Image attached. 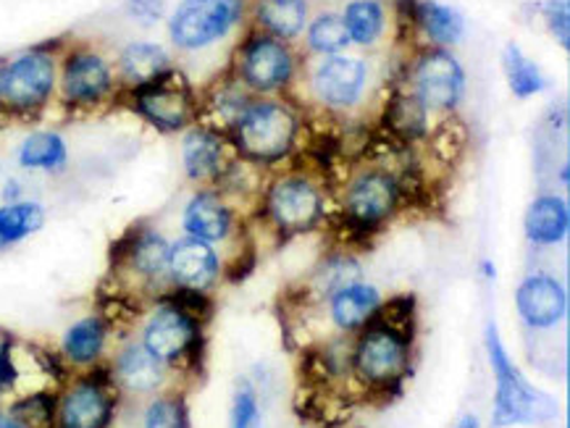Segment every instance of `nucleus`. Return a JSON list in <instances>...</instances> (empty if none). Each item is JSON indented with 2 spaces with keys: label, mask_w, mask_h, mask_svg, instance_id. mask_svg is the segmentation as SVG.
Masks as SVG:
<instances>
[{
  "label": "nucleus",
  "mask_w": 570,
  "mask_h": 428,
  "mask_svg": "<svg viewBox=\"0 0 570 428\" xmlns=\"http://www.w3.org/2000/svg\"><path fill=\"white\" fill-rule=\"evenodd\" d=\"M502 67H505V77H508L510 92L518 100H529L544 90L547 80L544 74H541V69L516 45V42H510V45L505 48Z\"/></svg>",
  "instance_id": "nucleus-32"
},
{
  "label": "nucleus",
  "mask_w": 570,
  "mask_h": 428,
  "mask_svg": "<svg viewBox=\"0 0 570 428\" xmlns=\"http://www.w3.org/2000/svg\"><path fill=\"white\" fill-rule=\"evenodd\" d=\"M263 218L279 237L313 232L326 218L324 190L308 176H279L263 195Z\"/></svg>",
  "instance_id": "nucleus-5"
},
{
  "label": "nucleus",
  "mask_w": 570,
  "mask_h": 428,
  "mask_svg": "<svg viewBox=\"0 0 570 428\" xmlns=\"http://www.w3.org/2000/svg\"><path fill=\"white\" fill-rule=\"evenodd\" d=\"M55 410H59V397L51 391H34L13 405L11 418L21 428H55Z\"/></svg>",
  "instance_id": "nucleus-34"
},
{
  "label": "nucleus",
  "mask_w": 570,
  "mask_h": 428,
  "mask_svg": "<svg viewBox=\"0 0 570 428\" xmlns=\"http://www.w3.org/2000/svg\"><path fill=\"white\" fill-rule=\"evenodd\" d=\"M342 21H345L350 45L355 42L360 48H370L381 40L384 30H387V11H384L379 0H350L345 13H342Z\"/></svg>",
  "instance_id": "nucleus-29"
},
{
  "label": "nucleus",
  "mask_w": 570,
  "mask_h": 428,
  "mask_svg": "<svg viewBox=\"0 0 570 428\" xmlns=\"http://www.w3.org/2000/svg\"><path fill=\"white\" fill-rule=\"evenodd\" d=\"M568 171H570L568 163H562V169H560V182L566 184V187H568Z\"/></svg>",
  "instance_id": "nucleus-44"
},
{
  "label": "nucleus",
  "mask_w": 570,
  "mask_h": 428,
  "mask_svg": "<svg viewBox=\"0 0 570 428\" xmlns=\"http://www.w3.org/2000/svg\"><path fill=\"white\" fill-rule=\"evenodd\" d=\"M384 126L391 137L403 142L424 140L429 134V111L416 98V92H395L384 109Z\"/></svg>",
  "instance_id": "nucleus-25"
},
{
  "label": "nucleus",
  "mask_w": 570,
  "mask_h": 428,
  "mask_svg": "<svg viewBox=\"0 0 570 428\" xmlns=\"http://www.w3.org/2000/svg\"><path fill=\"white\" fill-rule=\"evenodd\" d=\"M221 258L216 247L195 237H182L171 245L169 255V279L176 287L205 289L218 279Z\"/></svg>",
  "instance_id": "nucleus-18"
},
{
  "label": "nucleus",
  "mask_w": 570,
  "mask_h": 428,
  "mask_svg": "<svg viewBox=\"0 0 570 428\" xmlns=\"http://www.w3.org/2000/svg\"><path fill=\"white\" fill-rule=\"evenodd\" d=\"M308 0H255L253 13L258 27L276 40L301 38L308 27Z\"/></svg>",
  "instance_id": "nucleus-23"
},
{
  "label": "nucleus",
  "mask_w": 570,
  "mask_h": 428,
  "mask_svg": "<svg viewBox=\"0 0 570 428\" xmlns=\"http://www.w3.org/2000/svg\"><path fill=\"white\" fill-rule=\"evenodd\" d=\"M171 69L169 53L155 42H132L121 50L119 55V71L132 88H140V84L155 80L163 71Z\"/></svg>",
  "instance_id": "nucleus-28"
},
{
  "label": "nucleus",
  "mask_w": 570,
  "mask_h": 428,
  "mask_svg": "<svg viewBox=\"0 0 570 428\" xmlns=\"http://www.w3.org/2000/svg\"><path fill=\"white\" fill-rule=\"evenodd\" d=\"M105 339H109V320L101 316L82 318L63 337V355L74 366H95L103 355Z\"/></svg>",
  "instance_id": "nucleus-27"
},
{
  "label": "nucleus",
  "mask_w": 570,
  "mask_h": 428,
  "mask_svg": "<svg viewBox=\"0 0 570 428\" xmlns=\"http://www.w3.org/2000/svg\"><path fill=\"white\" fill-rule=\"evenodd\" d=\"M526 237L537 247H554L568 237L570 232V208L566 197L539 195L531 200L523 218Z\"/></svg>",
  "instance_id": "nucleus-20"
},
{
  "label": "nucleus",
  "mask_w": 570,
  "mask_h": 428,
  "mask_svg": "<svg viewBox=\"0 0 570 428\" xmlns=\"http://www.w3.org/2000/svg\"><path fill=\"white\" fill-rule=\"evenodd\" d=\"M0 195H3V203H19V200H24V187H21L19 180H9L3 184V190H0Z\"/></svg>",
  "instance_id": "nucleus-40"
},
{
  "label": "nucleus",
  "mask_w": 570,
  "mask_h": 428,
  "mask_svg": "<svg viewBox=\"0 0 570 428\" xmlns=\"http://www.w3.org/2000/svg\"><path fill=\"white\" fill-rule=\"evenodd\" d=\"M368 67L353 55H329L313 71L311 88L329 109H353L366 90Z\"/></svg>",
  "instance_id": "nucleus-15"
},
{
  "label": "nucleus",
  "mask_w": 570,
  "mask_h": 428,
  "mask_svg": "<svg viewBox=\"0 0 570 428\" xmlns=\"http://www.w3.org/2000/svg\"><path fill=\"white\" fill-rule=\"evenodd\" d=\"M116 381L111 368H95L59 399L55 428H111L116 416Z\"/></svg>",
  "instance_id": "nucleus-10"
},
{
  "label": "nucleus",
  "mask_w": 570,
  "mask_h": 428,
  "mask_svg": "<svg viewBox=\"0 0 570 428\" xmlns=\"http://www.w3.org/2000/svg\"><path fill=\"white\" fill-rule=\"evenodd\" d=\"M487 353L491 370L497 379V395H495V412H491V428H508L518 424H537V420H547L558 412V402L544 391L531 387L526 376L516 368L510 360L508 349H505L500 332L495 324L487 326Z\"/></svg>",
  "instance_id": "nucleus-3"
},
{
  "label": "nucleus",
  "mask_w": 570,
  "mask_h": 428,
  "mask_svg": "<svg viewBox=\"0 0 570 428\" xmlns=\"http://www.w3.org/2000/svg\"><path fill=\"white\" fill-rule=\"evenodd\" d=\"M413 337L389 329L379 320H368L350 353L355 381L360 384L366 397L391 399V391L403 387L410 374Z\"/></svg>",
  "instance_id": "nucleus-1"
},
{
  "label": "nucleus",
  "mask_w": 570,
  "mask_h": 428,
  "mask_svg": "<svg viewBox=\"0 0 570 428\" xmlns=\"http://www.w3.org/2000/svg\"><path fill=\"white\" fill-rule=\"evenodd\" d=\"M132 105L153 130L163 134L187 130L195 119V92L187 77L174 67L155 80L132 88Z\"/></svg>",
  "instance_id": "nucleus-7"
},
{
  "label": "nucleus",
  "mask_w": 570,
  "mask_h": 428,
  "mask_svg": "<svg viewBox=\"0 0 570 428\" xmlns=\"http://www.w3.org/2000/svg\"><path fill=\"white\" fill-rule=\"evenodd\" d=\"M544 19L562 50H570V0H547Z\"/></svg>",
  "instance_id": "nucleus-37"
},
{
  "label": "nucleus",
  "mask_w": 570,
  "mask_h": 428,
  "mask_svg": "<svg viewBox=\"0 0 570 428\" xmlns=\"http://www.w3.org/2000/svg\"><path fill=\"white\" fill-rule=\"evenodd\" d=\"M142 347L163 366L197 370L203 366V326L174 305L161 303L142 332Z\"/></svg>",
  "instance_id": "nucleus-6"
},
{
  "label": "nucleus",
  "mask_w": 570,
  "mask_h": 428,
  "mask_svg": "<svg viewBox=\"0 0 570 428\" xmlns=\"http://www.w3.org/2000/svg\"><path fill=\"white\" fill-rule=\"evenodd\" d=\"M405 197L403 180L389 169H366L347 182L342 197V218L347 232L370 237L400 211Z\"/></svg>",
  "instance_id": "nucleus-4"
},
{
  "label": "nucleus",
  "mask_w": 570,
  "mask_h": 428,
  "mask_svg": "<svg viewBox=\"0 0 570 428\" xmlns=\"http://www.w3.org/2000/svg\"><path fill=\"white\" fill-rule=\"evenodd\" d=\"M171 242L151 226H134L111 249L113 271H130L140 282L155 284L169 279Z\"/></svg>",
  "instance_id": "nucleus-13"
},
{
  "label": "nucleus",
  "mask_w": 570,
  "mask_h": 428,
  "mask_svg": "<svg viewBox=\"0 0 570 428\" xmlns=\"http://www.w3.org/2000/svg\"><path fill=\"white\" fill-rule=\"evenodd\" d=\"M55 90V59L45 48H32L6 61L0 82V103L11 113H34Z\"/></svg>",
  "instance_id": "nucleus-9"
},
{
  "label": "nucleus",
  "mask_w": 570,
  "mask_h": 428,
  "mask_svg": "<svg viewBox=\"0 0 570 428\" xmlns=\"http://www.w3.org/2000/svg\"><path fill=\"white\" fill-rule=\"evenodd\" d=\"M113 90L109 61L95 50H74L61 69V95L69 105H95Z\"/></svg>",
  "instance_id": "nucleus-14"
},
{
  "label": "nucleus",
  "mask_w": 570,
  "mask_h": 428,
  "mask_svg": "<svg viewBox=\"0 0 570 428\" xmlns=\"http://www.w3.org/2000/svg\"><path fill=\"white\" fill-rule=\"evenodd\" d=\"M305 42L313 53L324 55H339L342 50L350 45V38H347L345 21H342V13H320L308 24V32H305Z\"/></svg>",
  "instance_id": "nucleus-33"
},
{
  "label": "nucleus",
  "mask_w": 570,
  "mask_h": 428,
  "mask_svg": "<svg viewBox=\"0 0 570 428\" xmlns=\"http://www.w3.org/2000/svg\"><path fill=\"white\" fill-rule=\"evenodd\" d=\"M126 13L142 24H155L163 17V0H126Z\"/></svg>",
  "instance_id": "nucleus-39"
},
{
  "label": "nucleus",
  "mask_w": 570,
  "mask_h": 428,
  "mask_svg": "<svg viewBox=\"0 0 570 428\" xmlns=\"http://www.w3.org/2000/svg\"><path fill=\"white\" fill-rule=\"evenodd\" d=\"M481 274L487 276V279H495V276H497V266H495V263H491L489 258H484V261H481Z\"/></svg>",
  "instance_id": "nucleus-41"
},
{
  "label": "nucleus",
  "mask_w": 570,
  "mask_h": 428,
  "mask_svg": "<svg viewBox=\"0 0 570 428\" xmlns=\"http://www.w3.org/2000/svg\"><path fill=\"white\" fill-rule=\"evenodd\" d=\"M297 113L279 100H251L230 130L232 145L245 161L271 166L287 159L297 140Z\"/></svg>",
  "instance_id": "nucleus-2"
},
{
  "label": "nucleus",
  "mask_w": 570,
  "mask_h": 428,
  "mask_svg": "<svg viewBox=\"0 0 570 428\" xmlns=\"http://www.w3.org/2000/svg\"><path fill=\"white\" fill-rule=\"evenodd\" d=\"M245 0H180L169 19V38L180 50L208 48L240 24Z\"/></svg>",
  "instance_id": "nucleus-8"
},
{
  "label": "nucleus",
  "mask_w": 570,
  "mask_h": 428,
  "mask_svg": "<svg viewBox=\"0 0 570 428\" xmlns=\"http://www.w3.org/2000/svg\"><path fill=\"white\" fill-rule=\"evenodd\" d=\"M520 318L533 329H552L568 313V292L550 274H531L516 292Z\"/></svg>",
  "instance_id": "nucleus-17"
},
{
  "label": "nucleus",
  "mask_w": 570,
  "mask_h": 428,
  "mask_svg": "<svg viewBox=\"0 0 570 428\" xmlns=\"http://www.w3.org/2000/svg\"><path fill=\"white\" fill-rule=\"evenodd\" d=\"M232 428H263L258 395L251 381H240L232 405Z\"/></svg>",
  "instance_id": "nucleus-36"
},
{
  "label": "nucleus",
  "mask_w": 570,
  "mask_h": 428,
  "mask_svg": "<svg viewBox=\"0 0 570 428\" xmlns=\"http://www.w3.org/2000/svg\"><path fill=\"white\" fill-rule=\"evenodd\" d=\"M455 428H479V420H476L474 416H466Z\"/></svg>",
  "instance_id": "nucleus-42"
},
{
  "label": "nucleus",
  "mask_w": 570,
  "mask_h": 428,
  "mask_svg": "<svg viewBox=\"0 0 570 428\" xmlns=\"http://www.w3.org/2000/svg\"><path fill=\"white\" fill-rule=\"evenodd\" d=\"M3 69H6V61L0 59V82H3ZM0 109H3V103H0Z\"/></svg>",
  "instance_id": "nucleus-45"
},
{
  "label": "nucleus",
  "mask_w": 570,
  "mask_h": 428,
  "mask_svg": "<svg viewBox=\"0 0 570 428\" xmlns=\"http://www.w3.org/2000/svg\"><path fill=\"white\" fill-rule=\"evenodd\" d=\"M116 387H124L138 395L159 389L163 384V363H159L142 345H130L119 353L111 368Z\"/></svg>",
  "instance_id": "nucleus-24"
},
{
  "label": "nucleus",
  "mask_w": 570,
  "mask_h": 428,
  "mask_svg": "<svg viewBox=\"0 0 570 428\" xmlns=\"http://www.w3.org/2000/svg\"><path fill=\"white\" fill-rule=\"evenodd\" d=\"M410 90L429 113H450L466 95V71L452 50L429 48L413 63Z\"/></svg>",
  "instance_id": "nucleus-12"
},
{
  "label": "nucleus",
  "mask_w": 570,
  "mask_h": 428,
  "mask_svg": "<svg viewBox=\"0 0 570 428\" xmlns=\"http://www.w3.org/2000/svg\"><path fill=\"white\" fill-rule=\"evenodd\" d=\"M21 370L17 363V355H13V342L0 339V391L11 389L13 384L19 381Z\"/></svg>",
  "instance_id": "nucleus-38"
},
{
  "label": "nucleus",
  "mask_w": 570,
  "mask_h": 428,
  "mask_svg": "<svg viewBox=\"0 0 570 428\" xmlns=\"http://www.w3.org/2000/svg\"><path fill=\"white\" fill-rule=\"evenodd\" d=\"M145 428H190V410L184 397H161L145 412Z\"/></svg>",
  "instance_id": "nucleus-35"
},
{
  "label": "nucleus",
  "mask_w": 570,
  "mask_h": 428,
  "mask_svg": "<svg viewBox=\"0 0 570 428\" xmlns=\"http://www.w3.org/2000/svg\"><path fill=\"white\" fill-rule=\"evenodd\" d=\"M295 77V55L284 40L271 38L266 32L251 34L242 42L237 53V80L242 88L271 95L287 88Z\"/></svg>",
  "instance_id": "nucleus-11"
},
{
  "label": "nucleus",
  "mask_w": 570,
  "mask_h": 428,
  "mask_svg": "<svg viewBox=\"0 0 570 428\" xmlns=\"http://www.w3.org/2000/svg\"><path fill=\"white\" fill-rule=\"evenodd\" d=\"M69 161L67 142L59 132H32L19 147V166L30 171H61Z\"/></svg>",
  "instance_id": "nucleus-31"
},
{
  "label": "nucleus",
  "mask_w": 570,
  "mask_h": 428,
  "mask_svg": "<svg viewBox=\"0 0 570 428\" xmlns=\"http://www.w3.org/2000/svg\"><path fill=\"white\" fill-rule=\"evenodd\" d=\"M234 226H237V211L232 208L230 197L221 190H197L182 211L184 234L208 242V245L230 240Z\"/></svg>",
  "instance_id": "nucleus-16"
},
{
  "label": "nucleus",
  "mask_w": 570,
  "mask_h": 428,
  "mask_svg": "<svg viewBox=\"0 0 570 428\" xmlns=\"http://www.w3.org/2000/svg\"><path fill=\"white\" fill-rule=\"evenodd\" d=\"M0 428H21V426L11 416H3V412H0Z\"/></svg>",
  "instance_id": "nucleus-43"
},
{
  "label": "nucleus",
  "mask_w": 570,
  "mask_h": 428,
  "mask_svg": "<svg viewBox=\"0 0 570 428\" xmlns=\"http://www.w3.org/2000/svg\"><path fill=\"white\" fill-rule=\"evenodd\" d=\"M182 166L192 182H218L226 161V140L211 126H192L182 140Z\"/></svg>",
  "instance_id": "nucleus-19"
},
{
  "label": "nucleus",
  "mask_w": 570,
  "mask_h": 428,
  "mask_svg": "<svg viewBox=\"0 0 570 428\" xmlns=\"http://www.w3.org/2000/svg\"><path fill=\"white\" fill-rule=\"evenodd\" d=\"M363 271L360 263L347 253H334L329 258L318 263V268L313 271L311 279L301 287V305L308 303H324L332 299L337 292H342L350 284L360 282Z\"/></svg>",
  "instance_id": "nucleus-21"
},
{
  "label": "nucleus",
  "mask_w": 570,
  "mask_h": 428,
  "mask_svg": "<svg viewBox=\"0 0 570 428\" xmlns=\"http://www.w3.org/2000/svg\"><path fill=\"white\" fill-rule=\"evenodd\" d=\"M45 226V208L34 200L0 205V249H9L17 242L32 237Z\"/></svg>",
  "instance_id": "nucleus-30"
},
{
  "label": "nucleus",
  "mask_w": 570,
  "mask_h": 428,
  "mask_svg": "<svg viewBox=\"0 0 570 428\" xmlns=\"http://www.w3.org/2000/svg\"><path fill=\"white\" fill-rule=\"evenodd\" d=\"M381 295L374 284L355 282L329 299V316L342 332H360L379 310Z\"/></svg>",
  "instance_id": "nucleus-22"
},
{
  "label": "nucleus",
  "mask_w": 570,
  "mask_h": 428,
  "mask_svg": "<svg viewBox=\"0 0 570 428\" xmlns=\"http://www.w3.org/2000/svg\"><path fill=\"white\" fill-rule=\"evenodd\" d=\"M416 24L426 32L431 45L447 50L458 45L462 34H466V21H462L460 11H455L452 6L437 3V0H420V3H416Z\"/></svg>",
  "instance_id": "nucleus-26"
}]
</instances>
